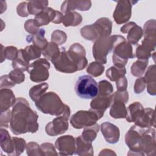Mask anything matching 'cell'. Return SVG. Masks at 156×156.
I'll return each instance as SVG.
<instances>
[{
	"mask_svg": "<svg viewBox=\"0 0 156 156\" xmlns=\"http://www.w3.org/2000/svg\"><path fill=\"white\" fill-rule=\"evenodd\" d=\"M12 115L10 129L13 134L18 135L27 132L33 133L38 130V115L30 108L26 99H16L12 110Z\"/></svg>",
	"mask_w": 156,
	"mask_h": 156,
	"instance_id": "6da1fadb",
	"label": "cell"
},
{
	"mask_svg": "<svg viewBox=\"0 0 156 156\" xmlns=\"http://www.w3.org/2000/svg\"><path fill=\"white\" fill-rule=\"evenodd\" d=\"M112 27V21L108 18L102 17L99 18L94 23L82 27L80 34L87 40L96 41L101 38L110 36Z\"/></svg>",
	"mask_w": 156,
	"mask_h": 156,
	"instance_id": "7a4b0ae2",
	"label": "cell"
},
{
	"mask_svg": "<svg viewBox=\"0 0 156 156\" xmlns=\"http://www.w3.org/2000/svg\"><path fill=\"white\" fill-rule=\"evenodd\" d=\"M35 105L37 109L43 113L57 116L62 115L66 107L60 97L53 91L45 93L35 102Z\"/></svg>",
	"mask_w": 156,
	"mask_h": 156,
	"instance_id": "3957f363",
	"label": "cell"
},
{
	"mask_svg": "<svg viewBox=\"0 0 156 156\" xmlns=\"http://www.w3.org/2000/svg\"><path fill=\"white\" fill-rule=\"evenodd\" d=\"M124 40H126L125 38L119 35L103 37L96 40L92 49L93 55L96 61L102 65L105 64L107 55L113 50L116 44Z\"/></svg>",
	"mask_w": 156,
	"mask_h": 156,
	"instance_id": "277c9868",
	"label": "cell"
},
{
	"mask_svg": "<svg viewBox=\"0 0 156 156\" xmlns=\"http://www.w3.org/2000/svg\"><path fill=\"white\" fill-rule=\"evenodd\" d=\"M74 90L79 98L92 99L98 94V84L91 76L82 75L79 76L76 80Z\"/></svg>",
	"mask_w": 156,
	"mask_h": 156,
	"instance_id": "5b68a950",
	"label": "cell"
},
{
	"mask_svg": "<svg viewBox=\"0 0 156 156\" xmlns=\"http://www.w3.org/2000/svg\"><path fill=\"white\" fill-rule=\"evenodd\" d=\"M102 116V115L91 108L89 110H79L72 115L70 123L74 128L80 129L96 124Z\"/></svg>",
	"mask_w": 156,
	"mask_h": 156,
	"instance_id": "8992f818",
	"label": "cell"
},
{
	"mask_svg": "<svg viewBox=\"0 0 156 156\" xmlns=\"http://www.w3.org/2000/svg\"><path fill=\"white\" fill-rule=\"evenodd\" d=\"M71 110L66 105L65 112L62 115L57 116L52 121L48 122L45 127L47 135L53 136L62 135L66 132L69 128L68 119L70 116Z\"/></svg>",
	"mask_w": 156,
	"mask_h": 156,
	"instance_id": "52a82bcc",
	"label": "cell"
},
{
	"mask_svg": "<svg viewBox=\"0 0 156 156\" xmlns=\"http://www.w3.org/2000/svg\"><path fill=\"white\" fill-rule=\"evenodd\" d=\"M49 68L50 63L47 59L39 58L30 64L27 71L32 82L40 83L49 78Z\"/></svg>",
	"mask_w": 156,
	"mask_h": 156,
	"instance_id": "ba28073f",
	"label": "cell"
},
{
	"mask_svg": "<svg viewBox=\"0 0 156 156\" xmlns=\"http://www.w3.org/2000/svg\"><path fill=\"white\" fill-rule=\"evenodd\" d=\"M135 55L133 48L126 40L119 43L113 50L112 60L115 66L124 67L129 58H133Z\"/></svg>",
	"mask_w": 156,
	"mask_h": 156,
	"instance_id": "9c48e42d",
	"label": "cell"
},
{
	"mask_svg": "<svg viewBox=\"0 0 156 156\" xmlns=\"http://www.w3.org/2000/svg\"><path fill=\"white\" fill-rule=\"evenodd\" d=\"M138 148L144 155L148 156L155 155L156 141L154 128H144L138 142Z\"/></svg>",
	"mask_w": 156,
	"mask_h": 156,
	"instance_id": "30bf717a",
	"label": "cell"
},
{
	"mask_svg": "<svg viewBox=\"0 0 156 156\" xmlns=\"http://www.w3.org/2000/svg\"><path fill=\"white\" fill-rule=\"evenodd\" d=\"M144 129L134 124L126 133L125 143L130 149L127 155H144L138 148V142Z\"/></svg>",
	"mask_w": 156,
	"mask_h": 156,
	"instance_id": "8fae6325",
	"label": "cell"
},
{
	"mask_svg": "<svg viewBox=\"0 0 156 156\" xmlns=\"http://www.w3.org/2000/svg\"><path fill=\"white\" fill-rule=\"evenodd\" d=\"M137 2L129 0H119L117 1V4L113 14V19L118 24L127 23L132 15V7L133 3Z\"/></svg>",
	"mask_w": 156,
	"mask_h": 156,
	"instance_id": "7c38bea8",
	"label": "cell"
},
{
	"mask_svg": "<svg viewBox=\"0 0 156 156\" xmlns=\"http://www.w3.org/2000/svg\"><path fill=\"white\" fill-rule=\"evenodd\" d=\"M51 62L56 70L63 73H73L78 71L76 64L71 60L65 48H61L60 55Z\"/></svg>",
	"mask_w": 156,
	"mask_h": 156,
	"instance_id": "4fadbf2b",
	"label": "cell"
},
{
	"mask_svg": "<svg viewBox=\"0 0 156 156\" xmlns=\"http://www.w3.org/2000/svg\"><path fill=\"white\" fill-rule=\"evenodd\" d=\"M67 52L71 60L76 64L78 71L86 68L88 65V60L86 58V51L83 46L78 43H74L70 46Z\"/></svg>",
	"mask_w": 156,
	"mask_h": 156,
	"instance_id": "5bb4252c",
	"label": "cell"
},
{
	"mask_svg": "<svg viewBox=\"0 0 156 156\" xmlns=\"http://www.w3.org/2000/svg\"><path fill=\"white\" fill-rule=\"evenodd\" d=\"M55 146L58 151V155H72L76 150V138L68 135L60 136L56 140Z\"/></svg>",
	"mask_w": 156,
	"mask_h": 156,
	"instance_id": "9a60e30c",
	"label": "cell"
},
{
	"mask_svg": "<svg viewBox=\"0 0 156 156\" xmlns=\"http://www.w3.org/2000/svg\"><path fill=\"white\" fill-rule=\"evenodd\" d=\"M120 31L123 34H127V42L132 44H137L143 35L142 28L138 26L135 22H129L122 26Z\"/></svg>",
	"mask_w": 156,
	"mask_h": 156,
	"instance_id": "2e32d148",
	"label": "cell"
},
{
	"mask_svg": "<svg viewBox=\"0 0 156 156\" xmlns=\"http://www.w3.org/2000/svg\"><path fill=\"white\" fill-rule=\"evenodd\" d=\"M112 103L110 107V115L115 119L126 118L127 115L126 104L127 102L119 95L112 94Z\"/></svg>",
	"mask_w": 156,
	"mask_h": 156,
	"instance_id": "e0dca14e",
	"label": "cell"
},
{
	"mask_svg": "<svg viewBox=\"0 0 156 156\" xmlns=\"http://www.w3.org/2000/svg\"><path fill=\"white\" fill-rule=\"evenodd\" d=\"M134 122L135 125L141 128L155 127V110L152 108H143Z\"/></svg>",
	"mask_w": 156,
	"mask_h": 156,
	"instance_id": "ac0fdd59",
	"label": "cell"
},
{
	"mask_svg": "<svg viewBox=\"0 0 156 156\" xmlns=\"http://www.w3.org/2000/svg\"><path fill=\"white\" fill-rule=\"evenodd\" d=\"M100 129L105 141L110 144H116L120 136L119 128L109 122H104L101 124Z\"/></svg>",
	"mask_w": 156,
	"mask_h": 156,
	"instance_id": "d6986e66",
	"label": "cell"
},
{
	"mask_svg": "<svg viewBox=\"0 0 156 156\" xmlns=\"http://www.w3.org/2000/svg\"><path fill=\"white\" fill-rule=\"evenodd\" d=\"M112 103V94L110 96L98 94L94 98L92 99L90 102V108L104 115L105 111L110 107Z\"/></svg>",
	"mask_w": 156,
	"mask_h": 156,
	"instance_id": "ffe728a7",
	"label": "cell"
},
{
	"mask_svg": "<svg viewBox=\"0 0 156 156\" xmlns=\"http://www.w3.org/2000/svg\"><path fill=\"white\" fill-rule=\"evenodd\" d=\"M91 7L90 1H65L61 5V12L63 14L77 9L80 11H87Z\"/></svg>",
	"mask_w": 156,
	"mask_h": 156,
	"instance_id": "44dd1931",
	"label": "cell"
},
{
	"mask_svg": "<svg viewBox=\"0 0 156 156\" xmlns=\"http://www.w3.org/2000/svg\"><path fill=\"white\" fill-rule=\"evenodd\" d=\"M57 10L51 7H46L35 16L34 21L38 27L46 26L53 22L56 16Z\"/></svg>",
	"mask_w": 156,
	"mask_h": 156,
	"instance_id": "7402d4cb",
	"label": "cell"
},
{
	"mask_svg": "<svg viewBox=\"0 0 156 156\" xmlns=\"http://www.w3.org/2000/svg\"><path fill=\"white\" fill-rule=\"evenodd\" d=\"M16 99L12 90L9 88H3L0 90V111H6L13 106Z\"/></svg>",
	"mask_w": 156,
	"mask_h": 156,
	"instance_id": "603a6c76",
	"label": "cell"
},
{
	"mask_svg": "<svg viewBox=\"0 0 156 156\" xmlns=\"http://www.w3.org/2000/svg\"><path fill=\"white\" fill-rule=\"evenodd\" d=\"M92 143L85 141L82 136L76 138V150L74 154L80 156H91L94 155Z\"/></svg>",
	"mask_w": 156,
	"mask_h": 156,
	"instance_id": "cb8c5ba5",
	"label": "cell"
},
{
	"mask_svg": "<svg viewBox=\"0 0 156 156\" xmlns=\"http://www.w3.org/2000/svg\"><path fill=\"white\" fill-rule=\"evenodd\" d=\"M156 70L155 65H152L147 68L144 77L147 85V93L152 95L156 94Z\"/></svg>",
	"mask_w": 156,
	"mask_h": 156,
	"instance_id": "d4e9b609",
	"label": "cell"
},
{
	"mask_svg": "<svg viewBox=\"0 0 156 156\" xmlns=\"http://www.w3.org/2000/svg\"><path fill=\"white\" fill-rule=\"evenodd\" d=\"M144 41L153 44H156V21L155 20H149L145 23L143 29Z\"/></svg>",
	"mask_w": 156,
	"mask_h": 156,
	"instance_id": "484cf974",
	"label": "cell"
},
{
	"mask_svg": "<svg viewBox=\"0 0 156 156\" xmlns=\"http://www.w3.org/2000/svg\"><path fill=\"white\" fill-rule=\"evenodd\" d=\"M30 61L24 49H20L18 50L16 58L12 61V67L13 69H19L23 72L27 71L30 65Z\"/></svg>",
	"mask_w": 156,
	"mask_h": 156,
	"instance_id": "4316f807",
	"label": "cell"
},
{
	"mask_svg": "<svg viewBox=\"0 0 156 156\" xmlns=\"http://www.w3.org/2000/svg\"><path fill=\"white\" fill-rule=\"evenodd\" d=\"M45 30L41 28L38 33L35 35H29L26 37V41L27 43H32L34 45L38 47L42 51L47 46L48 42L44 37Z\"/></svg>",
	"mask_w": 156,
	"mask_h": 156,
	"instance_id": "83f0119b",
	"label": "cell"
},
{
	"mask_svg": "<svg viewBox=\"0 0 156 156\" xmlns=\"http://www.w3.org/2000/svg\"><path fill=\"white\" fill-rule=\"evenodd\" d=\"M1 148L2 150L7 154L8 155L12 156L13 152V141L12 138L10 137V135L9 133V132L1 128Z\"/></svg>",
	"mask_w": 156,
	"mask_h": 156,
	"instance_id": "f1b7e54d",
	"label": "cell"
},
{
	"mask_svg": "<svg viewBox=\"0 0 156 156\" xmlns=\"http://www.w3.org/2000/svg\"><path fill=\"white\" fill-rule=\"evenodd\" d=\"M82 21V17L80 13L75 11L68 12L63 14L62 23L65 27L77 26Z\"/></svg>",
	"mask_w": 156,
	"mask_h": 156,
	"instance_id": "f546056e",
	"label": "cell"
},
{
	"mask_svg": "<svg viewBox=\"0 0 156 156\" xmlns=\"http://www.w3.org/2000/svg\"><path fill=\"white\" fill-rule=\"evenodd\" d=\"M143 108V106L139 102H134L130 104L127 108L126 121L128 122H134L135 120Z\"/></svg>",
	"mask_w": 156,
	"mask_h": 156,
	"instance_id": "4dcf8cb0",
	"label": "cell"
},
{
	"mask_svg": "<svg viewBox=\"0 0 156 156\" xmlns=\"http://www.w3.org/2000/svg\"><path fill=\"white\" fill-rule=\"evenodd\" d=\"M60 54V49L58 46L54 42L48 43L46 48L42 51V54L48 60L52 62L55 60Z\"/></svg>",
	"mask_w": 156,
	"mask_h": 156,
	"instance_id": "1f68e13d",
	"label": "cell"
},
{
	"mask_svg": "<svg viewBox=\"0 0 156 156\" xmlns=\"http://www.w3.org/2000/svg\"><path fill=\"white\" fill-rule=\"evenodd\" d=\"M149 60L138 59L130 67V73L135 77H141L146 70Z\"/></svg>",
	"mask_w": 156,
	"mask_h": 156,
	"instance_id": "d6a6232c",
	"label": "cell"
},
{
	"mask_svg": "<svg viewBox=\"0 0 156 156\" xmlns=\"http://www.w3.org/2000/svg\"><path fill=\"white\" fill-rule=\"evenodd\" d=\"M48 87V84L45 82L33 86L29 91V95L31 99L36 102L45 93Z\"/></svg>",
	"mask_w": 156,
	"mask_h": 156,
	"instance_id": "836d02e7",
	"label": "cell"
},
{
	"mask_svg": "<svg viewBox=\"0 0 156 156\" xmlns=\"http://www.w3.org/2000/svg\"><path fill=\"white\" fill-rule=\"evenodd\" d=\"M99 130V125L96 123L92 126L84 127L81 136L85 141L92 143L96 139Z\"/></svg>",
	"mask_w": 156,
	"mask_h": 156,
	"instance_id": "e575fe53",
	"label": "cell"
},
{
	"mask_svg": "<svg viewBox=\"0 0 156 156\" xmlns=\"http://www.w3.org/2000/svg\"><path fill=\"white\" fill-rule=\"evenodd\" d=\"M48 1H30L27 2V10L29 15H36L44 9L48 7Z\"/></svg>",
	"mask_w": 156,
	"mask_h": 156,
	"instance_id": "d590c367",
	"label": "cell"
},
{
	"mask_svg": "<svg viewBox=\"0 0 156 156\" xmlns=\"http://www.w3.org/2000/svg\"><path fill=\"white\" fill-rule=\"evenodd\" d=\"M126 73V69L125 67H118L114 65L106 71L105 76L111 81L116 82L121 77L125 76Z\"/></svg>",
	"mask_w": 156,
	"mask_h": 156,
	"instance_id": "8d00e7d4",
	"label": "cell"
},
{
	"mask_svg": "<svg viewBox=\"0 0 156 156\" xmlns=\"http://www.w3.org/2000/svg\"><path fill=\"white\" fill-rule=\"evenodd\" d=\"M1 63L5 59L13 61L16 58L18 52L16 47L9 46L4 48L2 44H1Z\"/></svg>",
	"mask_w": 156,
	"mask_h": 156,
	"instance_id": "74e56055",
	"label": "cell"
},
{
	"mask_svg": "<svg viewBox=\"0 0 156 156\" xmlns=\"http://www.w3.org/2000/svg\"><path fill=\"white\" fill-rule=\"evenodd\" d=\"M13 152L12 156H18L21 155L26 147V141L22 138L12 137Z\"/></svg>",
	"mask_w": 156,
	"mask_h": 156,
	"instance_id": "f35d334b",
	"label": "cell"
},
{
	"mask_svg": "<svg viewBox=\"0 0 156 156\" xmlns=\"http://www.w3.org/2000/svg\"><path fill=\"white\" fill-rule=\"evenodd\" d=\"M104 70V66L96 61L91 62L87 68V72L93 77H98L101 76Z\"/></svg>",
	"mask_w": 156,
	"mask_h": 156,
	"instance_id": "ab89813d",
	"label": "cell"
},
{
	"mask_svg": "<svg viewBox=\"0 0 156 156\" xmlns=\"http://www.w3.org/2000/svg\"><path fill=\"white\" fill-rule=\"evenodd\" d=\"M113 87L112 84L106 80H101L98 83V94L99 95L110 96L112 94Z\"/></svg>",
	"mask_w": 156,
	"mask_h": 156,
	"instance_id": "60d3db41",
	"label": "cell"
},
{
	"mask_svg": "<svg viewBox=\"0 0 156 156\" xmlns=\"http://www.w3.org/2000/svg\"><path fill=\"white\" fill-rule=\"evenodd\" d=\"M152 50L143 44H140L136 48V57L138 59L148 60L151 57Z\"/></svg>",
	"mask_w": 156,
	"mask_h": 156,
	"instance_id": "b9f144b4",
	"label": "cell"
},
{
	"mask_svg": "<svg viewBox=\"0 0 156 156\" xmlns=\"http://www.w3.org/2000/svg\"><path fill=\"white\" fill-rule=\"evenodd\" d=\"M24 49L30 60L40 58L42 54V50L34 44L29 45Z\"/></svg>",
	"mask_w": 156,
	"mask_h": 156,
	"instance_id": "7bdbcfd3",
	"label": "cell"
},
{
	"mask_svg": "<svg viewBox=\"0 0 156 156\" xmlns=\"http://www.w3.org/2000/svg\"><path fill=\"white\" fill-rule=\"evenodd\" d=\"M26 153L29 156H43V154L38 143L31 141L26 144Z\"/></svg>",
	"mask_w": 156,
	"mask_h": 156,
	"instance_id": "ee69618b",
	"label": "cell"
},
{
	"mask_svg": "<svg viewBox=\"0 0 156 156\" xmlns=\"http://www.w3.org/2000/svg\"><path fill=\"white\" fill-rule=\"evenodd\" d=\"M67 35L66 33L60 30H55L51 34V41L58 45H62L66 42Z\"/></svg>",
	"mask_w": 156,
	"mask_h": 156,
	"instance_id": "f6af8a7d",
	"label": "cell"
},
{
	"mask_svg": "<svg viewBox=\"0 0 156 156\" xmlns=\"http://www.w3.org/2000/svg\"><path fill=\"white\" fill-rule=\"evenodd\" d=\"M9 76L10 79L15 83L20 84L23 82L25 80V75L21 70L13 69L9 73Z\"/></svg>",
	"mask_w": 156,
	"mask_h": 156,
	"instance_id": "bcb514c9",
	"label": "cell"
},
{
	"mask_svg": "<svg viewBox=\"0 0 156 156\" xmlns=\"http://www.w3.org/2000/svg\"><path fill=\"white\" fill-rule=\"evenodd\" d=\"M24 29L30 35H35L40 30V27L37 26L34 19L27 20L24 25Z\"/></svg>",
	"mask_w": 156,
	"mask_h": 156,
	"instance_id": "7dc6e473",
	"label": "cell"
},
{
	"mask_svg": "<svg viewBox=\"0 0 156 156\" xmlns=\"http://www.w3.org/2000/svg\"><path fill=\"white\" fill-rule=\"evenodd\" d=\"M12 111L9 109L1 112L0 126L1 127L7 128L9 127V123H10L12 119Z\"/></svg>",
	"mask_w": 156,
	"mask_h": 156,
	"instance_id": "c3c4849f",
	"label": "cell"
},
{
	"mask_svg": "<svg viewBox=\"0 0 156 156\" xmlns=\"http://www.w3.org/2000/svg\"><path fill=\"white\" fill-rule=\"evenodd\" d=\"M40 149L43 155H57L58 154L56 152L54 145L50 143H44L40 145Z\"/></svg>",
	"mask_w": 156,
	"mask_h": 156,
	"instance_id": "681fc988",
	"label": "cell"
},
{
	"mask_svg": "<svg viewBox=\"0 0 156 156\" xmlns=\"http://www.w3.org/2000/svg\"><path fill=\"white\" fill-rule=\"evenodd\" d=\"M146 87V83L143 77H140L136 79L134 84V92L136 94H140L143 92Z\"/></svg>",
	"mask_w": 156,
	"mask_h": 156,
	"instance_id": "f907efd6",
	"label": "cell"
},
{
	"mask_svg": "<svg viewBox=\"0 0 156 156\" xmlns=\"http://www.w3.org/2000/svg\"><path fill=\"white\" fill-rule=\"evenodd\" d=\"M16 84L10 79L9 75H3L0 78V87L3 88H11Z\"/></svg>",
	"mask_w": 156,
	"mask_h": 156,
	"instance_id": "816d5d0a",
	"label": "cell"
},
{
	"mask_svg": "<svg viewBox=\"0 0 156 156\" xmlns=\"http://www.w3.org/2000/svg\"><path fill=\"white\" fill-rule=\"evenodd\" d=\"M17 14L21 17H27L29 15L27 10V2L20 3L16 7Z\"/></svg>",
	"mask_w": 156,
	"mask_h": 156,
	"instance_id": "f5cc1de1",
	"label": "cell"
},
{
	"mask_svg": "<svg viewBox=\"0 0 156 156\" xmlns=\"http://www.w3.org/2000/svg\"><path fill=\"white\" fill-rule=\"evenodd\" d=\"M116 86L118 91H125L127 88V80L125 76L121 77L116 81Z\"/></svg>",
	"mask_w": 156,
	"mask_h": 156,
	"instance_id": "db71d44e",
	"label": "cell"
},
{
	"mask_svg": "<svg viewBox=\"0 0 156 156\" xmlns=\"http://www.w3.org/2000/svg\"><path fill=\"white\" fill-rule=\"evenodd\" d=\"M116 155V153L109 149H104L101 151L99 155Z\"/></svg>",
	"mask_w": 156,
	"mask_h": 156,
	"instance_id": "11a10c76",
	"label": "cell"
}]
</instances>
